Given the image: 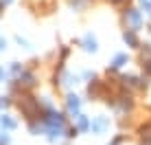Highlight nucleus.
Segmentation results:
<instances>
[{
  "label": "nucleus",
  "instance_id": "obj_1",
  "mask_svg": "<svg viewBox=\"0 0 151 145\" xmlns=\"http://www.w3.org/2000/svg\"><path fill=\"white\" fill-rule=\"evenodd\" d=\"M125 18H127V22L132 24V29H138L140 27V13L136 11V9H129V11L125 13Z\"/></svg>",
  "mask_w": 151,
  "mask_h": 145
},
{
  "label": "nucleus",
  "instance_id": "obj_2",
  "mask_svg": "<svg viewBox=\"0 0 151 145\" xmlns=\"http://www.w3.org/2000/svg\"><path fill=\"white\" fill-rule=\"evenodd\" d=\"M105 125H107L105 119H99V121L92 123V130H94V132H103V130H105Z\"/></svg>",
  "mask_w": 151,
  "mask_h": 145
},
{
  "label": "nucleus",
  "instance_id": "obj_3",
  "mask_svg": "<svg viewBox=\"0 0 151 145\" xmlns=\"http://www.w3.org/2000/svg\"><path fill=\"white\" fill-rule=\"evenodd\" d=\"M0 125L7 128V130H13V128H15V121H13V119H9V117H2V119H0Z\"/></svg>",
  "mask_w": 151,
  "mask_h": 145
},
{
  "label": "nucleus",
  "instance_id": "obj_4",
  "mask_svg": "<svg viewBox=\"0 0 151 145\" xmlns=\"http://www.w3.org/2000/svg\"><path fill=\"white\" fill-rule=\"evenodd\" d=\"M68 108L72 112H77L79 110V99H77V97H68Z\"/></svg>",
  "mask_w": 151,
  "mask_h": 145
},
{
  "label": "nucleus",
  "instance_id": "obj_5",
  "mask_svg": "<svg viewBox=\"0 0 151 145\" xmlns=\"http://www.w3.org/2000/svg\"><path fill=\"white\" fill-rule=\"evenodd\" d=\"M86 49H88V51H94V49H96V40L88 35V38H86Z\"/></svg>",
  "mask_w": 151,
  "mask_h": 145
},
{
  "label": "nucleus",
  "instance_id": "obj_6",
  "mask_svg": "<svg viewBox=\"0 0 151 145\" xmlns=\"http://www.w3.org/2000/svg\"><path fill=\"white\" fill-rule=\"evenodd\" d=\"M125 62H127V55H116V57H114V66L118 68V66H123Z\"/></svg>",
  "mask_w": 151,
  "mask_h": 145
},
{
  "label": "nucleus",
  "instance_id": "obj_7",
  "mask_svg": "<svg viewBox=\"0 0 151 145\" xmlns=\"http://www.w3.org/2000/svg\"><path fill=\"white\" fill-rule=\"evenodd\" d=\"M125 42H129L132 46H136V38H134V33H125Z\"/></svg>",
  "mask_w": 151,
  "mask_h": 145
},
{
  "label": "nucleus",
  "instance_id": "obj_8",
  "mask_svg": "<svg viewBox=\"0 0 151 145\" xmlns=\"http://www.w3.org/2000/svg\"><path fill=\"white\" fill-rule=\"evenodd\" d=\"M7 143H9V138H7V136H0V145H7Z\"/></svg>",
  "mask_w": 151,
  "mask_h": 145
},
{
  "label": "nucleus",
  "instance_id": "obj_9",
  "mask_svg": "<svg viewBox=\"0 0 151 145\" xmlns=\"http://www.w3.org/2000/svg\"><path fill=\"white\" fill-rule=\"evenodd\" d=\"M4 46H7V42H4V40H0V51H2Z\"/></svg>",
  "mask_w": 151,
  "mask_h": 145
},
{
  "label": "nucleus",
  "instance_id": "obj_10",
  "mask_svg": "<svg viewBox=\"0 0 151 145\" xmlns=\"http://www.w3.org/2000/svg\"><path fill=\"white\" fill-rule=\"evenodd\" d=\"M2 77H4V70H2V68H0V81H2Z\"/></svg>",
  "mask_w": 151,
  "mask_h": 145
},
{
  "label": "nucleus",
  "instance_id": "obj_11",
  "mask_svg": "<svg viewBox=\"0 0 151 145\" xmlns=\"http://www.w3.org/2000/svg\"><path fill=\"white\" fill-rule=\"evenodd\" d=\"M7 2H9V0H7Z\"/></svg>",
  "mask_w": 151,
  "mask_h": 145
}]
</instances>
